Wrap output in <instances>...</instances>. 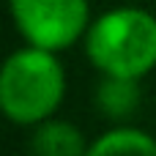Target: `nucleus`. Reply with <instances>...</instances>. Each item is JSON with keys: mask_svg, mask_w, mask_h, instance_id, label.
<instances>
[{"mask_svg": "<svg viewBox=\"0 0 156 156\" xmlns=\"http://www.w3.org/2000/svg\"><path fill=\"white\" fill-rule=\"evenodd\" d=\"M22 38L33 47L63 52L90 27L88 0H8Z\"/></svg>", "mask_w": 156, "mask_h": 156, "instance_id": "7ed1b4c3", "label": "nucleus"}, {"mask_svg": "<svg viewBox=\"0 0 156 156\" xmlns=\"http://www.w3.org/2000/svg\"><path fill=\"white\" fill-rule=\"evenodd\" d=\"M30 148L38 156H80L88 151L82 132L74 123L55 121V118L36 123L33 137H30Z\"/></svg>", "mask_w": 156, "mask_h": 156, "instance_id": "20e7f679", "label": "nucleus"}, {"mask_svg": "<svg viewBox=\"0 0 156 156\" xmlns=\"http://www.w3.org/2000/svg\"><path fill=\"white\" fill-rule=\"evenodd\" d=\"M140 80H126V77H104V82L99 85L96 93V104L99 110L112 118V121H123L129 118L137 107H140Z\"/></svg>", "mask_w": 156, "mask_h": 156, "instance_id": "423d86ee", "label": "nucleus"}, {"mask_svg": "<svg viewBox=\"0 0 156 156\" xmlns=\"http://www.w3.org/2000/svg\"><path fill=\"white\" fill-rule=\"evenodd\" d=\"M85 55L104 77L143 80L156 69V16L137 5L104 11L85 33Z\"/></svg>", "mask_w": 156, "mask_h": 156, "instance_id": "f257e3e1", "label": "nucleus"}, {"mask_svg": "<svg viewBox=\"0 0 156 156\" xmlns=\"http://www.w3.org/2000/svg\"><path fill=\"white\" fill-rule=\"evenodd\" d=\"M90 156H115V154H143V156H156V137L148 134L145 129L137 126H115L93 145H88Z\"/></svg>", "mask_w": 156, "mask_h": 156, "instance_id": "39448f33", "label": "nucleus"}, {"mask_svg": "<svg viewBox=\"0 0 156 156\" xmlns=\"http://www.w3.org/2000/svg\"><path fill=\"white\" fill-rule=\"evenodd\" d=\"M66 99V71L58 52L22 47L0 69V110L11 123L36 126L58 112Z\"/></svg>", "mask_w": 156, "mask_h": 156, "instance_id": "f03ea898", "label": "nucleus"}]
</instances>
